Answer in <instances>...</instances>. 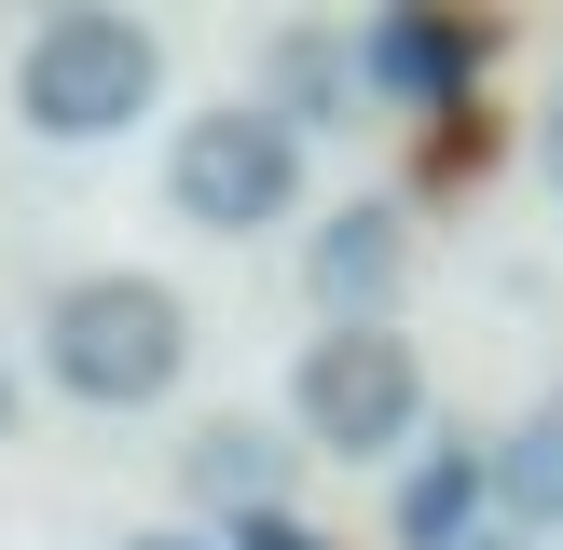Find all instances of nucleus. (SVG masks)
Segmentation results:
<instances>
[{
    "label": "nucleus",
    "instance_id": "obj_1",
    "mask_svg": "<svg viewBox=\"0 0 563 550\" xmlns=\"http://www.w3.org/2000/svg\"><path fill=\"white\" fill-rule=\"evenodd\" d=\"M192 372V302L137 262H82L42 289V385L82 413H152Z\"/></svg>",
    "mask_w": 563,
    "mask_h": 550
},
{
    "label": "nucleus",
    "instance_id": "obj_2",
    "mask_svg": "<svg viewBox=\"0 0 563 550\" xmlns=\"http://www.w3.org/2000/svg\"><path fill=\"white\" fill-rule=\"evenodd\" d=\"M152 97H165V28L124 14V0H55V14L14 42V124L55 138V152L124 138Z\"/></svg>",
    "mask_w": 563,
    "mask_h": 550
},
{
    "label": "nucleus",
    "instance_id": "obj_3",
    "mask_svg": "<svg viewBox=\"0 0 563 550\" xmlns=\"http://www.w3.org/2000/svg\"><path fill=\"white\" fill-rule=\"evenodd\" d=\"M289 440L330 454V468H412L427 454V344L399 317L317 330L289 358Z\"/></svg>",
    "mask_w": 563,
    "mask_h": 550
},
{
    "label": "nucleus",
    "instance_id": "obj_4",
    "mask_svg": "<svg viewBox=\"0 0 563 550\" xmlns=\"http://www.w3.org/2000/svg\"><path fill=\"white\" fill-rule=\"evenodd\" d=\"M165 220H192V234H220V248L302 220V138L275 124L262 97L179 110V124H165Z\"/></svg>",
    "mask_w": 563,
    "mask_h": 550
},
{
    "label": "nucleus",
    "instance_id": "obj_5",
    "mask_svg": "<svg viewBox=\"0 0 563 550\" xmlns=\"http://www.w3.org/2000/svg\"><path fill=\"white\" fill-rule=\"evenodd\" d=\"M302 289H317V317H330V330L399 317V289H412V220L385 207V193H344V207L302 234Z\"/></svg>",
    "mask_w": 563,
    "mask_h": 550
},
{
    "label": "nucleus",
    "instance_id": "obj_6",
    "mask_svg": "<svg viewBox=\"0 0 563 550\" xmlns=\"http://www.w3.org/2000/svg\"><path fill=\"white\" fill-rule=\"evenodd\" d=\"M289 454H302V440H275L262 413H207V427L179 440V482L207 495V509H220V537H234V522L289 509Z\"/></svg>",
    "mask_w": 563,
    "mask_h": 550
},
{
    "label": "nucleus",
    "instance_id": "obj_7",
    "mask_svg": "<svg viewBox=\"0 0 563 550\" xmlns=\"http://www.w3.org/2000/svg\"><path fill=\"white\" fill-rule=\"evenodd\" d=\"M495 522V468H482V440H427V454L399 468V495H385V537L399 550H467Z\"/></svg>",
    "mask_w": 563,
    "mask_h": 550
},
{
    "label": "nucleus",
    "instance_id": "obj_8",
    "mask_svg": "<svg viewBox=\"0 0 563 550\" xmlns=\"http://www.w3.org/2000/svg\"><path fill=\"white\" fill-rule=\"evenodd\" d=\"M357 82H372V110H454L467 97V28L454 14H372L357 28Z\"/></svg>",
    "mask_w": 563,
    "mask_h": 550
},
{
    "label": "nucleus",
    "instance_id": "obj_9",
    "mask_svg": "<svg viewBox=\"0 0 563 550\" xmlns=\"http://www.w3.org/2000/svg\"><path fill=\"white\" fill-rule=\"evenodd\" d=\"M262 82H275V124H289V138L357 124V110H372V82H357V42H330V28H262Z\"/></svg>",
    "mask_w": 563,
    "mask_h": 550
},
{
    "label": "nucleus",
    "instance_id": "obj_10",
    "mask_svg": "<svg viewBox=\"0 0 563 550\" xmlns=\"http://www.w3.org/2000/svg\"><path fill=\"white\" fill-rule=\"evenodd\" d=\"M482 468H495V522L563 537V385H550V399H522L509 427L482 440Z\"/></svg>",
    "mask_w": 563,
    "mask_h": 550
},
{
    "label": "nucleus",
    "instance_id": "obj_11",
    "mask_svg": "<svg viewBox=\"0 0 563 550\" xmlns=\"http://www.w3.org/2000/svg\"><path fill=\"white\" fill-rule=\"evenodd\" d=\"M234 550H330V537H317L302 509H262V522H234Z\"/></svg>",
    "mask_w": 563,
    "mask_h": 550
},
{
    "label": "nucleus",
    "instance_id": "obj_12",
    "mask_svg": "<svg viewBox=\"0 0 563 550\" xmlns=\"http://www.w3.org/2000/svg\"><path fill=\"white\" fill-rule=\"evenodd\" d=\"M537 179L563 193V69H550V97H537Z\"/></svg>",
    "mask_w": 563,
    "mask_h": 550
},
{
    "label": "nucleus",
    "instance_id": "obj_13",
    "mask_svg": "<svg viewBox=\"0 0 563 550\" xmlns=\"http://www.w3.org/2000/svg\"><path fill=\"white\" fill-rule=\"evenodd\" d=\"M110 550H234V537H207V522H137V537H110Z\"/></svg>",
    "mask_w": 563,
    "mask_h": 550
},
{
    "label": "nucleus",
    "instance_id": "obj_14",
    "mask_svg": "<svg viewBox=\"0 0 563 550\" xmlns=\"http://www.w3.org/2000/svg\"><path fill=\"white\" fill-rule=\"evenodd\" d=\"M467 550H550V537H522V522H482V537H467Z\"/></svg>",
    "mask_w": 563,
    "mask_h": 550
}]
</instances>
